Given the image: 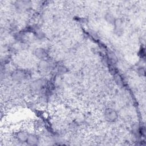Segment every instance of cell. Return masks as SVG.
I'll use <instances>...</instances> for the list:
<instances>
[{
  "instance_id": "6da1fadb",
  "label": "cell",
  "mask_w": 146,
  "mask_h": 146,
  "mask_svg": "<svg viewBox=\"0 0 146 146\" xmlns=\"http://www.w3.org/2000/svg\"><path fill=\"white\" fill-rule=\"evenodd\" d=\"M11 77L14 81L21 82L28 79L29 77V73L25 70H18L13 72Z\"/></svg>"
},
{
  "instance_id": "7a4b0ae2",
  "label": "cell",
  "mask_w": 146,
  "mask_h": 146,
  "mask_svg": "<svg viewBox=\"0 0 146 146\" xmlns=\"http://www.w3.org/2000/svg\"><path fill=\"white\" fill-rule=\"evenodd\" d=\"M47 86V82L43 79H39L33 81L31 84L30 87L34 91H41L44 90Z\"/></svg>"
},
{
  "instance_id": "3957f363",
  "label": "cell",
  "mask_w": 146,
  "mask_h": 146,
  "mask_svg": "<svg viewBox=\"0 0 146 146\" xmlns=\"http://www.w3.org/2000/svg\"><path fill=\"white\" fill-rule=\"evenodd\" d=\"M104 118L109 122H113L117 118V113L116 111L112 108H107L104 112Z\"/></svg>"
},
{
  "instance_id": "277c9868",
  "label": "cell",
  "mask_w": 146,
  "mask_h": 146,
  "mask_svg": "<svg viewBox=\"0 0 146 146\" xmlns=\"http://www.w3.org/2000/svg\"><path fill=\"white\" fill-rule=\"evenodd\" d=\"M29 133L25 131H21L17 133L16 137L17 140L21 143L27 142L28 137L29 136Z\"/></svg>"
},
{
  "instance_id": "5b68a950",
  "label": "cell",
  "mask_w": 146,
  "mask_h": 146,
  "mask_svg": "<svg viewBox=\"0 0 146 146\" xmlns=\"http://www.w3.org/2000/svg\"><path fill=\"white\" fill-rule=\"evenodd\" d=\"M35 55L41 60L46 59L48 56L47 52L43 48H37L34 51Z\"/></svg>"
},
{
  "instance_id": "8992f818",
  "label": "cell",
  "mask_w": 146,
  "mask_h": 146,
  "mask_svg": "<svg viewBox=\"0 0 146 146\" xmlns=\"http://www.w3.org/2000/svg\"><path fill=\"white\" fill-rule=\"evenodd\" d=\"M39 137L34 134H30L27 140V144L30 145H36L39 143Z\"/></svg>"
},
{
  "instance_id": "52a82bcc",
  "label": "cell",
  "mask_w": 146,
  "mask_h": 146,
  "mask_svg": "<svg viewBox=\"0 0 146 146\" xmlns=\"http://www.w3.org/2000/svg\"><path fill=\"white\" fill-rule=\"evenodd\" d=\"M51 64L46 59L41 60L39 63V67L42 71H47L50 69Z\"/></svg>"
},
{
  "instance_id": "ba28073f",
  "label": "cell",
  "mask_w": 146,
  "mask_h": 146,
  "mask_svg": "<svg viewBox=\"0 0 146 146\" xmlns=\"http://www.w3.org/2000/svg\"><path fill=\"white\" fill-rule=\"evenodd\" d=\"M16 6L19 9H28L30 6V2L29 1H17L16 2Z\"/></svg>"
},
{
  "instance_id": "9c48e42d",
  "label": "cell",
  "mask_w": 146,
  "mask_h": 146,
  "mask_svg": "<svg viewBox=\"0 0 146 146\" xmlns=\"http://www.w3.org/2000/svg\"><path fill=\"white\" fill-rule=\"evenodd\" d=\"M66 68L64 66H60L58 67V71L62 73H64L66 71Z\"/></svg>"
}]
</instances>
